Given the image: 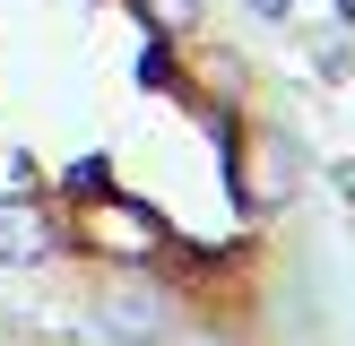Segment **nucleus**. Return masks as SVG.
I'll return each mask as SVG.
<instances>
[{
	"mask_svg": "<svg viewBox=\"0 0 355 346\" xmlns=\"http://www.w3.org/2000/svg\"><path fill=\"white\" fill-rule=\"evenodd\" d=\"M200 9H208V0H139V17H148L156 35H191V26H200Z\"/></svg>",
	"mask_w": 355,
	"mask_h": 346,
	"instance_id": "7ed1b4c3",
	"label": "nucleus"
},
{
	"mask_svg": "<svg viewBox=\"0 0 355 346\" xmlns=\"http://www.w3.org/2000/svg\"><path fill=\"white\" fill-rule=\"evenodd\" d=\"M243 9H252V17H269V26H277V17H286L295 0H243Z\"/></svg>",
	"mask_w": 355,
	"mask_h": 346,
	"instance_id": "20e7f679",
	"label": "nucleus"
},
{
	"mask_svg": "<svg viewBox=\"0 0 355 346\" xmlns=\"http://www.w3.org/2000/svg\"><path fill=\"white\" fill-rule=\"evenodd\" d=\"M87 329H96L104 346H165L173 338V294L148 286V277H113V286H96V303H87Z\"/></svg>",
	"mask_w": 355,
	"mask_h": 346,
	"instance_id": "f257e3e1",
	"label": "nucleus"
},
{
	"mask_svg": "<svg viewBox=\"0 0 355 346\" xmlns=\"http://www.w3.org/2000/svg\"><path fill=\"white\" fill-rule=\"evenodd\" d=\"M61 208L35 199V190H0V268H44L61 251Z\"/></svg>",
	"mask_w": 355,
	"mask_h": 346,
	"instance_id": "f03ea898",
	"label": "nucleus"
},
{
	"mask_svg": "<svg viewBox=\"0 0 355 346\" xmlns=\"http://www.w3.org/2000/svg\"><path fill=\"white\" fill-rule=\"evenodd\" d=\"M338 17H355V0H338Z\"/></svg>",
	"mask_w": 355,
	"mask_h": 346,
	"instance_id": "39448f33",
	"label": "nucleus"
}]
</instances>
